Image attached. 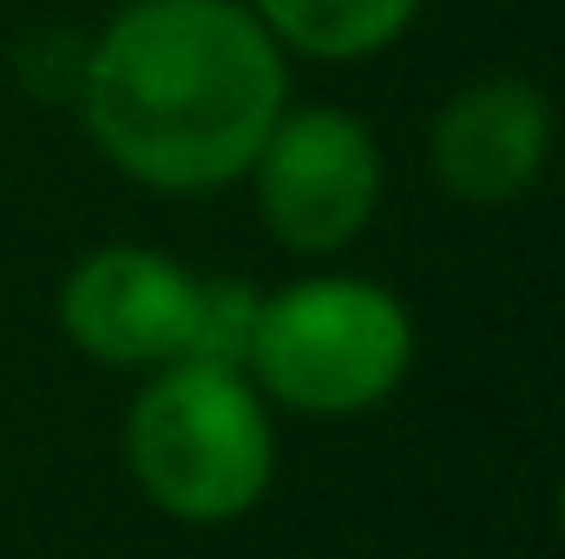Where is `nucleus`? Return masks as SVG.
<instances>
[{
    "mask_svg": "<svg viewBox=\"0 0 565 559\" xmlns=\"http://www.w3.org/2000/svg\"><path fill=\"white\" fill-rule=\"evenodd\" d=\"M289 106V66L250 0H132L86 46L93 145L151 191H217L250 171Z\"/></svg>",
    "mask_w": 565,
    "mask_h": 559,
    "instance_id": "nucleus-1",
    "label": "nucleus"
},
{
    "mask_svg": "<svg viewBox=\"0 0 565 559\" xmlns=\"http://www.w3.org/2000/svg\"><path fill=\"white\" fill-rule=\"evenodd\" d=\"M126 467L171 520L224 527L250 514L277 481V428L264 389L244 369L191 356L151 369L126 415Z\"/></svg>",
    "mask_w": 565,
    "mask_h": 559,
    "instance_id": "nucleus-2",
    "label": "nucleus"
},
{
    "mask_svg": "<svg viewBox=\"0 0 565 559\" xmlns=\"http://www.w3.org/2000/svg\"><path fill=\"white\" fill-rule=\"evenodd\" d=\"M415 323L402 296L362 277H309L264 296L244 376L296 415H362L402 389Z\"/></svg>",
    "mask_w": 565,
    "mask_h": 559,
    "instance_id": "nucleus-3",
    "label": "nucleus"
},
{
    "mask_svg": "<svg viewBox=\"0 0 565 559\" xmlns=\"http://www.w3.org/2000/svg\"><path fill=\"white\" fill-rule=\"evenodd\" d=\"M244 178L257 184V211L270 238L289 244L296 257L349 251L382 204L375 133L342 106H302V113L282 106Z\"/></svg>",
    "mask_w": 565,
    "mask_h": 559,
    "instance_id": "nucleus-4",
    "label": "nucleus"
},
{
    "mask_svg": "<svg viewBox=\"0 0 565 559\" xmlns=\"http://www.w3.org/2000/svg\"><path fill=\"white\" fill-rule=\"evenodd\" d=\"M198 277L145 244H106L60 283V329L106 369H164L191 342Z\"/></svg>",
    "mask_w": 565,
    "mask_h": 559,
    "instance_id": "nucleus-5",
    "label": "nucleus"
},
{
    "mask_svg": "<svg viewBox=\"0 0 565 559\" xmlns=\"http://www.w3.org/2000/svg\"><path fill=\"white\" fill-rule=\"evenodd\" d=\"M553 158V99L520 73L460 86L434 119V178L460 204L520 198Z\"/></svg>",
    "mask_w": 565,
    "mask_h": 559,
    "instance_id": "nucleus-6",
    "label": "nucleus"
},
{
    "mask_svg": "<svg viewBox=\"0 0 565 559\" xmlns=\"http://www.w3.org/2000/svg\"><path fill=\"white\" fill-rule=\"evenodd\" d=\"M282 53L302 60H369L408 33L422 0H250Z\"/></svg>",
    "mask_w": 565,
    "mask_h": 559,
    "instance_id": "nucleus-7",
    "label": "nucleus"
},
{
    "mask_svg": "<svg viewBox=\"0 0 565 559\" xmlns=\"http://www.w3.org/2000/svg\"><path fill=\"white\" fill-rule=\"evenodd\" d=\"M257 309L264 296L237 277H198V309H191V362H217V369H244L250 362V336H257Z\"/></svg>",
    "mask_w": 565,
    "mask_h": 559,
    "instance_id": "nucleus-8",
    "label": "nucleus"
},
{
    "mask_svg": "<svg viewBox=\"0 0 565 559\" xmlns=\"http://www.w3.org/2000/svg\"><path fill=\"white\" fill-rule=\"evenodd\" d=\"M559 527H565V487H559Z\"/></svg>",
    "mask_w": 565,
    "mask_h": 559,
    "instance_id": "nucleus-9",
    "label": "nucleus"
}]
</instances>
